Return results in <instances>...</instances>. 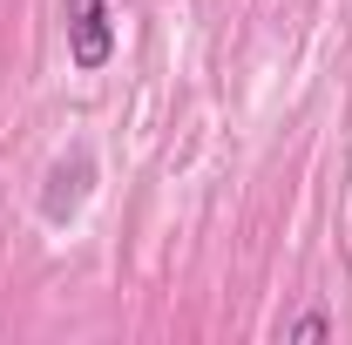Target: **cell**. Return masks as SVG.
I'll list each match as a JSON object with an SVG mask.
<instances>
[{"label":"cell","mask_w":352,"mask_h":345,"mask_svg":"<svg viewBox=\"0 0 352 345\" xmlns=\"http://www.w3.org/2000/svg\"><path fill=\"white\" fill-rule=\"evenodd\" d=\"M61 27H68V61L95 75V68H109L116 61V14H109V0H61Z\"/></svg>","instance_id":"6da1fadb"},{"label":"cell","mask_w":352,"mask_h":345,"mask_svg":"<svg viewBox=\"0 0 352 345\" xmlns=\"http://www.w3.org/2000/svg\"><path fill=\"white\" fill-rule=\"evenodd\" d=\"M285 339H332V318H325V311H305V318L285 325Z\"/></svg>","instance_id":"7a4b0ae2"}]
</instances>
